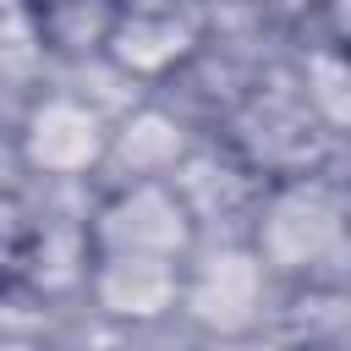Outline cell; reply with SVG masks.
I'll return each mask as SVG.
<instances>
[{
    "mask_svg": "<svg viewBox=\"0 0 351 351\" xmlns=\"http://www.w3.org/2000/svg\"><path fill=\"white\" fill-rule=\"evenodd\" d=\"M99 241L110 252H148V258H170L186 247V214L176 197H165L159 186H132L121 192L104 219H99Z\"/></svg>",
    "mask_w": 351,
    "mask_h": 351,
    "instance_id": "6da1fadb",
    "label": "cell"
},
{
    "mask_svg": "<svg viewBox=\"0 0 351 351\" xmlns=\"http://www.w3.org/2000/svg\"><path fill=\"white\" fill-rule=\"evenodd\" d=\"M22 148H27L33 170L77 176L104 154V132H99V115L82 110L77 99H49V104L33 110V121L22 132Z\"/></svg>",
    "mask_w": 351,
    "mask_h": 351,
    "instance_id": "7a4b0ae2",
    "label": "cell"
},
{
    "mask_svg": "<svg viewBox=\"0 0 351 351\" xmlns=\"http://www.w3.org/2000/svg\"><path fill=\"white\" fill-rule=\"evenodd\" d=\"M258 291H263V274L247 252H214L197 269V280L186 291V307L208 329H241L258 313Z\"/></svg>",
    "mask_w": 351,
    "mask_h": 351,
    "instance_id": "3957f363",
    "label": "cell"
},
{
    "mask_svg": "<svg viewBox=\"0 0 351 351\" xmlns=\"http://www.w3.org/2000/svg\"><path fill=\"white\" fill-rule=\"evenodd\" d=\"M176 296V274L165 258L148 252H110L99 269V302L115 318H154Z\"/></svg>",
    "mask_w": 351,
    "mask_h": 351,
    "instance_id": "277c9868",
    "label": "cell"
},
{
    "mask_svg": "<svg viewBox=\"0 0 351 351\" xmlns=\"http://www.w3.org/2000/svg\"><path fill=\"white\" fill-rule=\"evenodd\" d=\"M335 236H340V225H335V214H329L318 197H285V203L274 208V219H269L263 247H269L274 258H285V263H307V258H318L324 247H335Z\"/></svg>",
    "mask_w": 351,
    "mask_h": 351,
    "instance_id": "5b68a950",
    "label": "cell"
},
{
    "mask_svg": "<svg viewBox=\"0 0 351 351\" xmlns=\"http://www.w3.org/2000/svg\"><path fill=\"white\" fill-rule=\"evenodd\" d=\"M186 44H181V27L176 22H126L121 33H115V60L121 66H132V71H154V66H165V60H176Z\"/></svg>",
    "mask_w": 351,
    "mask_h": 351,
    "instance_id": "8992f818",
    "label": "cell"
},
{
    "mask_svg": "<svg viewBox=\"0 0 351 351\" xmlns=\"http://www.w3.org/2000/svg\"><path fill=\"white\" fill-rule=\"evenodd\" d=\"M176 154H181V137H176V126H170L165 115H137V121H126V132H121V143H115V159L132 165L137 176L170 165Z\"/></svg>",
    "mask_w": 351,
    "mask_h": 351,
    "instance_id": "52a82bcc",
    "label": "cell"
},
{
    "mask_svg": "<svg viewBox=\"0 0 351 351\" xmlns=\"http://www.w3.org/2000/svg\"><path fill=\"white\" fill-rule=\"evenodd\" d=\"M5 351H33V346H5Z\"/></svg>",
    "mask_w": 351,
    "mask_h": 351,
    "instance_id": "ba28073f",
    "label": "cell"
}]
</instances>
